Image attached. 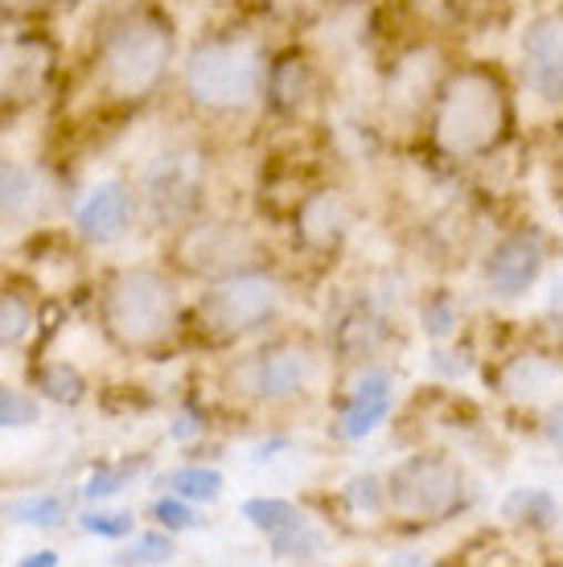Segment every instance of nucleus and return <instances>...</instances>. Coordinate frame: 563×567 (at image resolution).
Masks as SVG:
<instances>
[{"label": "nucleus", "mask_w": 563, "mask_h": 567, "mask_svg": "<svg viewBox=\"0 0 563 567\" xmlns=\"http://www.w3.org/2000/svg\"><path fill=\"white\" fill-rule=\"evenodd\" d=\"M173 58V29L156 13L120 17L99 50V86L120 103L149 100Z\"/></svg>", "instance_id": "1"}, {"label": "nucleus", "mask_w": 563, "mask_h": 567, "mask_svg": "<svg viewBox=\"0 0 563 567\" xmlns=\"http://www.w3.org/2000/svg\"><path fill=\"white\" fill-rule=\"evenodd\" d=\"M506 132V95L485 71L452 74L437 103L432 136L449 156H481Z\"/></svg>", "instance_id": "2"}, {"label": "nucleus", "mask_w": 563, "mask_h": 567, "mask_svg": "<svg viewBox=\"0 0 563 567\" xmlns=\"http://www.w3.org/2000/svg\"><path fill=\"white\" fill-rule=\"evenodd\" d=\"M177 321L173 284L156 271H124L103 297V326L124 350H149L165 341Z\"/></svg>", "instance_id": "3"}, {"label": "nucleus", "mask_w": 563, "mask_h": 567, "mask_svg": "<svg viewBox=\"0 0 563 567\" xmlns=\"http://www.w3.org/2000/svg\"><path fill=\"white\" fill-rule=\"evenodd\" d=\"M264 83V58L252 42H206L197 45L190 66H185V86L190 100L211 107V112H243L252 107Z\"/></svg>", "instance_id": "4"}, {"label": "nucleus", "mask_w": 563, "mask_h": 567, "mask_svg": "<svg viewBox=\"0 0 563 567\" xmlns=\"http://www.w3.org/2000/svg\"><path fill=\"white\" fill-rule=\"evenodd\" d=\"M280 300V288L268 276H231L214 284L197 305V321L211 329L214 338H235L243 329L259 326Z\"/></svg>", "instance_id": "5"}, {"label": "nucleus", "mask_w": 563, "mask_h": 567, "mask_svg": "<svg viewBox=\"0 0 563 567\" xmlns=\"http://www.w3.org/2000/svg\"><path fill=\"white\" fill-rule=\"evenodd\" d=\"M457 497H461V473L449 461L416 456L391 473V502L403 514H420V518L444 514Z\"/></svg>", "instance_id": "6"}, {"label": "nucleus", "mask_w": 563, "mask_h": 567, "mask_svg": "<svg viewBox=\"0 0 563 567\" xmlns=\"http://www.w3.org/2000/svg\"><path fill=\"white\" fill-rule=\"evenodd\" d=\"M243 514L268 535L272 551L284 555V559H309V555H317V547H321V535L313 530L309 518L296 511V506L280 502V497H252V502L243 506Z\"/></svg>", "instance_id": "7"}, {"label": "nucleus", "mask_w": 563, "mask_h": 567, "mask_svg": "<svg viewBox=\"0 0 563 567\" xmlns=\"http://www.w3.org/2000/svg\"><path fill=\"white\" fill-rule=\"evenodd\" d=\"M197 185H202V156L165 153L156 156V165L149 169L144 198H149L156 218H173V214H185L194 206Z\"/></svg>", "instance_id": "8"}, {"label": "nucleus", "mask_w": 563, "mask_h": 567, "mask_svg": "<svg viewBox=\"0 0 563 567\" xmlns=\"http://www.w3.org/2000/svg\"><path fill=\"white\" fill-rule=\"evenodd\" d=\"M522 71L526 83L535 86L543 100H560L563 95V21L560 17H543L526 29L522 42Z\"/></svg>", "instance_id": "9"}, {"label": "nucleus", "mask_w": 563, "mask_h": 567, "mask_svg": "<svg viewBox=\"0 0 563 567\" xmlns=\"http://www.w3.org/2000/svg\"><path fill=\"white\" fill-rule=\"evenodd\" d=\"M539 268H543V247H539V235H510L506 243H498L490 256V276L493 292L502 297H519L531 284L539 280Z\"/></svg>", "instance_id": "10"}, {"label": "nucleus", "mask_w": 563, "mask_h": 567, "mask_svg": "<svg viewBox=\"0 0 563 567\" xmlns=\"http://www.w3.org/2000/svg\"><path fill=\"white\" fill-rule=\"evenodd\" d=\"M50 74V50L38 38L0 45V100H29Z\"/></svg>", "instance_id": "11"}, {"label": "nucleus", "mask_w": 563, "mask_h": 567, "mask_svg": "<svg viewBox=\"0 0 563 567\" xmlns=\"http://www.w3.org/2000/svg\"><path fill=\"white\" fill-rule=\"evenodd\" d=\"M247 239H243L239 227H226V223H202L185 235L182 243V256L190 268H202V271H214V268H226V264H239L247 259Z\"/></svg>", "instance_id": "12"}, {"label": "nucleus", "mask_w": 563, "mask_h": 567, "mask_svg": "<svg viewBox=\"0 0 563 567\" xmlns=\"http://www.w3.org/2000/svg\"><path fill=\"white\" fill-rule=\"evenodd\" d=\"M387 408H391V374H387V370H370V374L358 379L350 403H346V412H341V436L346 440L370 436V432L382 424Z\"/></svg>", "instance_id": "13"}, {"label": "nucleus", "mask_w": 563, "mask_h": 567, "mask_svg": "<svg viewBox=\"0 0 563 567\" xmlns=\"http://www.w3.org/2000/svg\"><path fill=\"white\" fill-rule=\"evenodd\" d=\"M309 379V354L300 346H276L252 362V391L255 395H288Z\"/></svg>", "instance_id": "14"}, {"label": "nucleus", "mask_w": 563, "mask_h": 567, "mask_svg": "<svg viewBox=\"0 0 563 567\" xmlns=\"http://www.w3.org/2000/svg\"><path fill=\"white\" fill-rule=\"evenodd\" d=\"M127 227V194L124 185H99L91 189V198L83 202L79 210V230H83L91 243H115Z\"/></svg>", "instance_id": "15"}, {"label": "nucleus", "mask_w": 563, "mask_h": 567, "mask_svg": "<svg viewBox=\"0 0 563 567\" xmlns=\"http://www.w3.org/2000/svg\"><path fill=\"white\" fill-rule=\"evenodd\" d=\"M346 230V206H341L338 194H317V198L300 210V235L317 247H329V243L341 239Z\"/></svg>", "instance_id": "16"}, {"label": "nucleus", "mask_w": 563, "mask_h": 567, "mask_svg": "<svg viewBox=\"0 0 563 567\" xmlns=\"http://www.w3.org/2000/svg\"><path fill=\"white\" fill-rule=\"evenodd\" d=\"M4 518H9V523H25V526H58L66 518V497H58V494L17 497V502L4 506Z\"/></svg>", "instance_id": "17"}, {"label": "nucleus", "mask_w": 563, "mask_h": 567, "mask_svg": "<svg viewBox=\"0 0 563 567\" xmlns=\"http://www.w3.org/2000/svg\"><path fill=\"white\" fill-rule=\"evenodd\" d=\"M165 489H173L185 502H214L218 489H223V477L214 468H177L165 477Z\"/></svg>", "instance_id": "18"}, {"label": "nucleus", "mask_w": 563, "mask_h": 567, "mask_svg": "<svg viewBox=\"0 0 563 567\" xmlns=\"http://www.w3.org/2000/svg\"><path fill=\"white\" fill-rule=\"evenodd\" d=\"M309 91V66H305V58H284L276 74H272V95L280 107H296V100Z\"/></svg>", "instance_id": "19"}, {"label": "nucleus", "mask_w": 563, "mask_h": 567, "mask_svg": "<svg viewBox=\"0 0 563 567\" xmlns=\"http://www.w3.org/2000/svg\"><path fill=\"white\" fill-rule=\"evenodd\" d=\"M506 514L510 518H526V523L535 526H551L555 523V502L543 489H514L506 497Z\"/></svg>", "instance_id": "20"}, {"label": "nucleus", "mask_w": 563, "mask_h": 567, "mask_svg": "<svg viewBox=\"0 0 563 567\" xmlns=\"http://www.w3.org/2000/svg\"><path fill=\"white\" fill-rule=\"evenodd\" d=\"M29 333V300L17 292H0V350H9Z\"/></svg>", "instance_id": "21"}, {"label": "nucleus", "mask_w": 563, "mask_h": 567, "mask_svg": "<svg viewBox=\"0 0 563 567\" xmlns=\"http://www.w3.org/2000/svg\"><path fill=\"white\" fill-rule=\"evenodd\" d=\"M38 420V403L21 391H9L0 386V427H25Z\"/></svg>", "instance_id": "22"}, {"label": "nucleus", "mask_w": 563, "mask_h": 567, "mask_svg": "<svg viewBox=\"0 0 563 567\" xmlns=\"http://www.w3.org/2000/svg\"><path fill=\"white\" fill-rule=\"evenodd\" d=\"M120 564H170L173 559V543L165 535H144L141 543H132L124 555H115Z\"/></svg>", "instance_id": "23"}, {"label": "nucleus", "mask_w": 563, "mask_h": 567, "mask_svg": "<svg viewBox=\"0 0 563 567\" xmlns=\"http://www.w3.org/2000/svg\"><path fill=\"white\" fill-rule=\"evenodd\" d=\"M38 383H42L45 395L62 399V403H74V399L83 395V383H79V374L71 367H50L38 374Z\"/></svg>", "instance_id": "24"}, {"label": "nucleus", "mask_w": 563, "mask_h": 567, "mask_svg": "<svg viewBox=\"0 0 563 567\" xmlns=\"http://www.w3.org/2000/svg\"><path fill=\"white\" fill-rule=\"evenodd\" d=\"M83 530L103 535V539H120V535H132V514H86Z\"/></svg>", "instance_id": "25"}, {"label": "nucleus", "mask_w": 563, "mask_h": 567, "mask_svg": "<svg viewBox=\"0 0 563 567\" xmlns=\"http://www.w3.org/2000/svg\"><path fill=\"white\" fill-rule=\"evenodd\" d=\"M156 518L170 526V530H190L194 526V511L185 502H177V497H161L156 502Z\"/></svg>", "instance_id": "26"}, {"label": "nucleus", "mask_w": 563, "mask_h": 567, "mask_svg": "<svg viewBox=\"0 0 563 567\" xmlns=\"http://www.w3.org/2000/svg\"><path fill=\"white\" fill-rule=\"evenodd\" d=\"M124 482H127V468H103V473H95V477L86 482L83 494L86 497H108V494H115Z\"/></svg>", "instance_id": "27"}, {"label": "nucleus", "mask_w": 563, "mask_h": 567, "mask_svg": "<svg viewBox=\"0 0 563 567\" xmlns=\"http://www.w3.org/2000/svg\"><path fill=\"white\" fill-rule=\"evenodd\" d=\"M379 482L375 477H358V482H350V502L354 511H379Z\"/></svg>", "instance_id": "28"}, {"label": "nucleus", "mask_w": 563, "mask_h": 567, "mask_svg": "<svg viewBox=\"0 0 563 567\" xmlns=\"http://www.w3.org/2000/svg\"><path fill=\"white\" fill-rule=\"evenodd\" d=\"M543 427H547V440H551V444H555V449L563 453V403L547 415V424H543Z\"/></svg>", "instance_id": "29"}, {"label": "nucleus", "mask_w": 563, "mask_h": 567, "mask_svg": "<svg viewBox=\"0 0 563 567\" xmlns=\"http://www.w3.org/2000/svg\"><path fill=\"white\" fill-rule=\"evenodd\" d=\"M21 564H25V567H33V564L50 567V564H58V555H54V551H38V555H25V559H21Z\"/></svg>", "instance_id": "30"}, {"label": "nucleus", "mask_w": 563, "mask_h": 567, "mask_svg": "<svg viewBox=\"0 0 563 567\" xmlns=\"http://www.w3.org/2000/svg\"><path fill=\"white\" fill-rule=\"evenodd\" d=\"M4 4H13V9H33V4H45V0H4Z\"/></svg>", "instance_id": "31"}, {"label": "nucleus", "mask_w": 563, "mask_h": 567, "mask_svg": "<svg viewBox=\"0 0 563 567\" xmlns=\"http://www.w3.org/2000/svg\"><path fill=\"white\" fill-rule=\"evenodd\" d=\"M4 182H9V173H0V198H9V194H4Z\"/></svg>", "instance_id": "32"}]
</instances>
